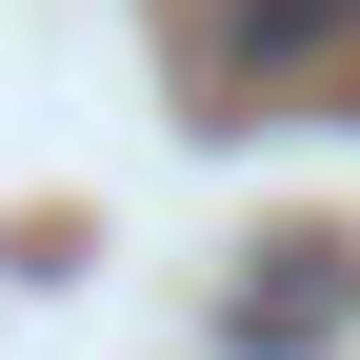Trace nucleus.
Listing matches in <instances>:
<instances>
[{
  "instance_id": "obj_1",
  "label": "nucleus",
  "mask_w": 360,
  "mask_h": 360,
  "mask_svg": "<svg viewBox=\"0 0 360 360\" xmlns=\"http://www.w3.org/2000/svg\"><path fill=\"white\" fill-rule=\"evenodd\" d=\"M340 20H360V0H220V60H240V80H300Z\"/></svg>"
}]
</instances>
